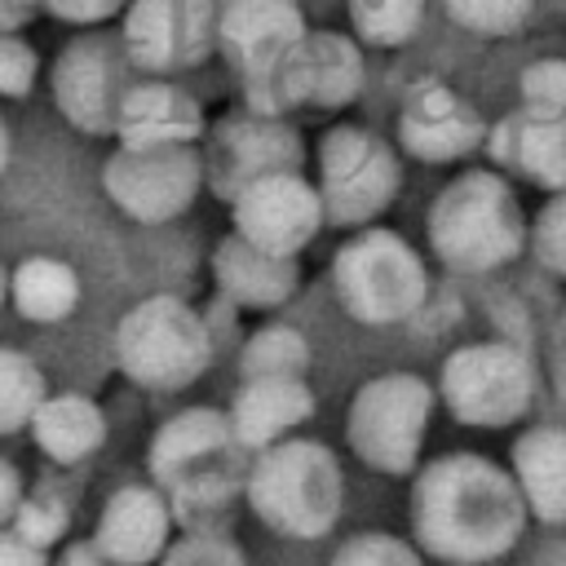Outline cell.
I'll return each mask as SVG.
<instances>
[{
  "label": "cell",
  "mask_w": 566,
  "mask_h": 566,
  "mask_svg": "<svg viewBox=\"0 0 566 566\" xmlns=\"http://www.w3.org/2000/svg\"><path fill=\"white\" fill-rule=\"evenodd\" d=\"M217 40L212 0H128L124 13V53L137 71L168 75L208 57Z\"/></svg>",
  "instance_id": "obj_13"
},
{
  "label": "cell",
  "mask_w": 566,
  "mask_h": 566,
  "mask_svg": "<svg viewBox=\"0 0 566 566\" xmlns=\"http://www.w3.org/2000/svg\"><path fill=\"white\" fill-rule=\"evenodd\" d=\"M363 88V53L349 35L336 31H310L296 49L287 97L292 106H314V111H336L349 106Z\"/></svg>",
  "instance_id": "obj_20"
},
{
  "label": "cell",
  "mask_w": 566,
  "mask_h": 566,
  "mask_svg": "<svg viewBox=\"0 0 566 566\" xmlns=\"http://www.w3.org/2000/svg\"><path fill=\"white\" fill-rule=\"evenodd\" d=\"M22 500H27V495H22V473L0 455V526L13 522V513H18Z\"/></svg>",
  "instance_id": "obj_38"
},
{
  "label": "cell",
  "mask_w": 566,
  "mask_h": 566,
  "mask_svg": "<svg viewBox=\"0 0 566 566\" xmlns=\"http://www.w3.org/2000/svg\"><path fill=\"white\" fill-rule=\"evenodd\" d=\"M398 155L358 124H336L318 146V195L336 226H371L398 195Z\"/></svg>",
  "instance_id": "obj_10"
},
{
  "label": "cell",
  "mask_w": 566,
  "mask_h": 566,
  "mask_svg": "<svg viewBox=\"0 0 566 566\" xmlns=\"http://www.w3.org/2000/svg\"><path fill=\"white\" fill-rule=\"evenodd\" d=\"M199 133H203V111L177 84L142 80L124 93L115 124L119 146H195Z\"/></svg>",
  "instance_id": "obj_22"
},
{
  "label": "cell",
  "mask_w": 566,
  "mask_h": 566,
  "mask_svg": "<svg viewBox=\"0 0 566 566\" xmlns=\"http://www.w3.org/2000/svg\"><path fill=\"white\" fill-rule=\"evenodd\" d=\"M212 4H217V9H221V4H230V0H212Z\"/></svg>",
  "instance_id": "obj_43"
},
{
  "label": "cell",
  "mask_w": 566,
  "mask_h": 566,
  "mask_svg": "<svg viewBox=\"0 0 566 566\" xmlns=\"http://www.w3.org/2000/svg\"><path fill=\"white\" fill-rule=\"evenodd\" d=\"M230 217H234V234L252 239L256 248L283 252V256H296L327 221L323 195L310 177H301V168L270 172L243 186L230 199Z\"/></svg>",
  "instance_id": "obj_14"
},
{
  "label": "cell",
  "mask_w": 566,
  "mask_h": 566,
  "mask_svg": "<svg viewBox=\"0 0 566 566\" xmlns=\"http://www.w3.org/2000/svg\"><path fill=\"white\" fill-rule=\"evenodd\" d=\"M172 522H177V513L159 486L128 482V486L111 491V500L102 504L93 544L119 566H150L172 544Z\"/></svg>",
  "instance_id": "obj_17"
},
{
  "label": "cell",
  "mask_w": 566,
  "mask_h": 566,
  "mask_svg": "<svg viewBox=\"0 0 566 566\" xmlns=\"http://www.w3.org/2000/svg\"><path fill=\"white\" fill-rule=\"evenodd\" d=\"M327 566H420V548L389 531H358L332 553Z\"/></svg>",
  "instance_id": "obj_29"
},
{
  "label": "cell",
  "mask_w": 566,
  "mask_h": 566,
  "mask_svg": "<svg viewBox=\"0 0 566 566\" xmlns=\"http://www.w3.org/2000/svg\"><path fill=\"white\" fill-rule=\"evenodd\" d=\"M57 566H119V562H111V557L88 539V544H71V548L57 557Z\"/></svg>",
  "instance_id": "obj_39"
},
{
  "label": "cell",
  "mask_w": 566,
  "mask_h": 566,
  "mask_svg": "<svg viewBox=\"0 0 566 566\" xmlns=\"http://www.w3.org/2000/svg\"><path fill=\"white\" fill-rule=\"evenodd\" d=\"M310 367V340L287 323H265L252 332V340L239 354V371L248 376H305Z\"/></svg>",
  "instance_id": "obj_27"
},
{
  "label": "cell",
  "mask_w": 566,
  "mask_h": 566,
  "mask_svg": "<svg viewBox=\"0 0 566 566\" xmlns=\"http://www.w3.org/2000/svg\"><path fill=\"white\" fill-rule=\"evenodd\" d=\"M66 522H71V513H66V504H62L57 495H27V500L18 504V513H13L9 526H13L22 539H31V544L53 548V544L66 535Z\"/></svg>",
  "instance_id": "obj_34"
},
{
  "label": "cell",
  "mask_w": 566,
  "mask_h": 566,
  "mask_svg": "<svg viewBox=\"0 0 566 566\" xmlns=\"http://www.w3.org/2000/svg\"><path fill=\"white\" fill-rule=\"evenodd\" d=\"M248 509L283 539H323L340 522L345 473L314 438H283L265 447L243 482Z\"/></svg>",
  "instance_id": "obj_4"
},
{
  "label": "cell",
  "mask_w": 566,
  "mask_h": 566,
  "mask_svg": "<svg viewBox=\"0 0 566 566\" xmlns=\"http://www.w3.org/2000/svg\"><path fill=\"white\" fill-rule=\"evenodd\" d=\"M44 4V0H0V31H18V22H27V13Z\"/></svg>",
  "instance_id": "obj_40"
},
{
  "label": "cell",
  "mask_w": 566,
  "mask_h": 566,
  "mask_svg": "<svg viewBox=\"0 0 566 566\" xmlns=\"http://www.w3.org/2000/svg\"><path fill=\"white\" fill-rule=\"evenodd\" d=\"M562 336H566V310H562Z\"/></svg>",
  "instance_id": "obj_42"
},
{
  "label": "cell",
  "mask_w": 566,
  "mask_h": 566,
  "mask_svg": "<svg viewBox=\"0 0 566 566\" xmlns=\"http://www.w3.org/2000/svg\"><path fill=\"white\" fill-rule=\"evenodd\" d=\"M212 279L243 310H279L296 292L301 265H296V256L256 248L252 239H243V234L230 230L212 248Z\"/></svg>",
  "instance_id": "obj_19"
},
{
  "label": "cell",
  "mask_w": 566,
  "mask_h": 566,
  "mask_svg": "<svg viewBox=\"0 0 566 566\" xmlns=\"http://www.w3.org/2000/svg\"><path fill=\"white\" fill-rule=\"evenodd\" d=\"M230 411L217 407H186L150 438V478L172 495V513L190 522V531H217L230 504Z\"/></svg>",
  "instance_id": "obj_3"
},
{
  "label": "cell",
  "mask_w": 566,
  "mask_h": 566,
  "mask_svg": "<svg viewBox=\"0 0 566 566\" xmlns=\"http://www.w3.org/2000/svg\"><path fill=\"white\" fill-rule=\"evenodd\" d=\"M9 155H13V137H9V124L0 119V172L9 168Z\"/></svg>",
  "instance_id": "obj_41"
},
{
  "label": "cell",
  "mask_w": 566,
  "mask_h": 566,
  "mask_svg": "<svg viewBox=\"0 0 566 566\" xmlns=\"http://www.w3.org/2000/svg\"><path fill=\"white\" fill-rule=\"evenodd\" d=\"M203 186V155L195 146H115L102 164L106 199L142 221L159 226L181 217Z\"/></svg>",
  "instance_id": "obj_11"
},
{
  "label": "cell",
  "mask_w": 566,
  "mask_h": 566,
  "mask_svg": "<svg viewBox=\"0 0 566 566\" xmlns=\"http://www.w3.org/2000/svg\"><path fill=\"white\" fill-rule=\"evenodd\" d=\"M115 358L133 385L146 389H186L212 363L208 323L172 292L137 301L115 327Z\"/></svg>",
  "instance_id": "obj_6"
},
{
  "label": "cell",
  "mask_w": 566,
  "mask_h": 566,
  "mask_svg": "<svg viewBox=\"0 0 566 566\" xmlns=\"http://www.w3.org/2000/svg\"><path fill=\"white\" fill-rule=\"evenodd\" d=\"M0 566H49V548L22 539L13 526H0Z\"/></svg>",
  "instance_id": "obj_37"
},
{
  "label": "cell",
  "mask_w": 566,
  "mask_h": 566,
  "mask_svg": "<svg viewBox=\"0 0 566 566\" xmlns=\"http://www.w3.org/2000/svg\"><path fill=\"white\" fill-rule=\"evenodd\" d=\"M124 66H133L124 44L115 49L102 35H80L57 53V62H53V102L66 115L71 128L93 133V137L115 133L124 93L133 88L124 80Z\"/></svg>",
  "instance_id": "obj_12"
},
{
  "label": "cell",
  "mask_w": 566,
  "mask_h": 566,
  "mask_svg": "<svg viewBox=\"0 0 566 566\" xmlns=\"http://www.w3.org/2000/svg\"><path fill=\"white\" fill-rule=\"evenodd\" d=\"M433 398L438 389L411 371H385L363 380L345 416L349 451L385 478H407L420 464Z\"/></svg>",
  "instance_id": "obj_8"
},
{
  "label": "cell",
  "mask_w": 566,
  "mask_h": 566,
  "mask_svg": "<svg viewBox=\"0 0 566 566\" xmlns=\"http://www.w3.org/2000/svg\"><path fill=\"white\" fill-rule=\"evenodd\" d=\"M522 111L539 119H566V62L544 57L522 71Z\"/></svg>",
  "instance_id": "obj_30"
},
{
  "label": "cell",
  "mask_w": 566,
  "mask_h": 566,
  "mask_svg": "<svg viewBox=\"0 0 566 566\" xmlns=\"http://www.w3.org/2000/svg\"><path fill=\"white\" fill-rule=\"evenodd\" d=\"M62 22H75V27H93V22H106L111 13L124 9V0H44Z\"/></svg>",
  "instance_id": "obj_36"
},
{
  "label": "cell",
  "mask_w": 566,
  "mask_h": 566,
  "mask_svg": "<svg viewBox=\"0 0 566 566\" xmlns=\"http://www.w3.org/2000/svg\"><path fill=\"white\" fill-rule=\"evenodd\" d=\"M486 146L504 177H522L548 195L566 186V119H539L517 111L491 128Z\"/></svg>",
  "instance_id": "obj_21"
},
{
  "label": "cell",
  "mask_w": 566,
  "mask_h": 566,
  "mask_svg": "<svg viewBox=\"0 0 566 566\" xmlns=\"http://www.w3.org/2000/svg\"><path fill=\"white\" fill-rule=\"evenodd\" d=\"M486 137L478 111L447 84L424 80L407 93L398 111V146L420 164H451L478 150Z\"/></svg>",
  "instance_id": "obj_16"
},
{
  "label": "cell",
  "mask_w": 566,
  "mask_h": 566,
  "mask_svg": "<svg viewBox=\"0 0 566 566\" xmlns=\"http://www.w3.org/2000/svg\"><path fill=\"white\" fill-rule=\"evenodd\" d=\"M509 469L522 486L531 517L562 526L566 522V429L562 424H535V429L517 433Z\"/></svg>",
  "instance_id": "obj_23"
},
{
  "label": "cell",
  "mask_w": 566,
  "mask_h": 566,
  "mask_svg": "<svg viewBox=\"0 0 566 566\" xmlns=\"http://www.w3.org/2000/svg\"><path fill=\"white\" fill-rule=\"evenodd\" d=\"M159 566H248L243 548L221 531H186L159 557Z\"/></svg>",
  "instance_id": "obj_32"
},
{
  "label": "cell",
  "mask_w": 566,
  "mask_h": 566,
  "mask_svg": "<svg viewBox=\"0 0 566 566\" xmlns=\"http://www.w3.org/2000/svg\"><path fill=\"white\" fill-rule=\"evenodd\" d=\"M314 416V389L305 376H248L230 402V429L239 447H274L296 438V429Z\"/></svg>",
  "instance_id": "obj_18"
},
{
  "label": "cell",
  "mask_w": 566,
  "mask_h": 566,
  "mask_svg": "<svg viewBox=\"0 0 566 566\" xmlns=\"http://www.w3.org/2000/svg\"><path fill=\"white\" fill-rule=\"evenodd\" d=\"M35 447L57 464H80L106 442V416L84 394H49L31 416Z\"/></svg>",
  "instance_id": "obj_24"
},
{
  "label": "cell",
  "mask_w": 566,
  "mask_h": 566,
  "mask_svg": "<svg viewBox=\"0 0 566 566\" xmlns=\"http://www.w3.org/2000/svg\"><path fill=\"white\" fill-rule=\"evenodd\" d=\"M442 407L469 429H509L535 402V367L509 340H469L438 371Z\"/></svg>",
  "instance_id": "obj_9"
},
{
  "label": "cell",
  "mask_w": 566,
  "mask_h": 566,
  "mask_svg": "<svg viewBox=\"0 0 566 566\" xmlns=\"http://www.w3.org/2000/svg\"><path fill=\"white\" fill-rule=\"evenodd\" d=\"M35 49L18 31H0V97H27L35 84Z\"/></svg>",
  "instance_id": "obj_35"
},
{
  "label": "cell",
  "mask_w": 566,
  "mask_h": 566,
  "mask_svg": "<svg viewBox=\"0 0 566 566\" xmlns=\"http://www.w3.org/2000/svg\"><path fill=\"white\" fill-rule=\"evenodd\" d=\"M420 13H424V0H349L354 31L371 49L407 44L420 27Z\"/></svg>",
  "instance_id": "obj_28"
},
{
  "label": "cell",
  "mask_w": 566,
  "mask_h": 566,
  "mask_svg": "<svg viewBox=\"0 0 566 566\" xmlns=\"http://www.w3.org/2000/svg\"><path fill=\"white\" fill-rule=\"evenodd\" d=\"M305 35V18L292 0H230L217 9V44L234 57L248 106L261 115L292 111L287 80Z\"/></svg>",
  "instance_id": "obj_7"
},
{
  "label": "cell",
  "mask_w": 566,
  "mask_h": 566,
  "mask_svg": "<svg viewBox=\"0 0 566 566\" xmlns=\"http://www.w3.org/2000/svg\"><path fill=\"white\" fill-rule=\"evenodd\" d=\"M287 168H301V142L279 115L261 111L226 115L203 150V177L217 186L221 199H234L243 186Z\"/></svg>",
  "instance_id": "obj_15"
},
{
  "label": "cell",
  "mask_w": 566,
  "mask_h": 566,
  "mask_svg": "<svg viewBox=\"0 0 566 566\" xmlns=\"http://www.w3.org/2000/svg\"><path fill=\"white\" fill-rule=\"evenodd\" d=\"M424 230L433 256L460 274H491L509 265L531 239V226L509 177L491 168H469L451 177L433 195Z\"/></svg>",
  "instance_id": "obj_2"
},
{
  "label": "cell",
  "mask_w": 566,
  "mask_h": 566,
  "mask_svg": "<svg viewBox=\"0 0 566 566\" xmlns=\"http://www.w3.org/2000/svg\"><path fill=\"white\" fill-rule=\"evenodd\" d=\"M531 248L544 270L566 279V186L548 195V203L531 221Z\"/></svg>",
  "instance_id": "obj_33"
},
{
  "label": "cell",
  "mask_w": 566,
  "mask_h": 566,
  "mask_svg": "<svg viewBox=\"0 0 566 566\" xmlns=\"http://www.w3.org/2000/svg\"><path fill=\"white\" fill-rule=\"evenodd\" d=\"M9 296L27 323H62L80 305V274L62 256H27L9 279Z\"/></svg>",
  "instance_id": "obj_25"
},
{
  "label": "cell",
  "mask_w": 566,
  "mask_h": 566,
  "mask_svg": "<svg viewBox=\"0 0 566 566\" xmlns=\"http://www.w3.org/2000/svg\"><path fill=\"white\" fill-rule=\"evenodd\" d=\"M447 13L464 27V31H478V35H509L526 22L531 4L535 0H442Z\"/></svg>",
  "instance_id": "obj_31"
},
{
  "label": "cell",
  "mask_w": 566,
  "mask_h": 566,
  "mask_svg": "<svg viewBox=\"0 0 566 566\" xmlns=\"http://www.w3.org/2000/svg\"><path fill=\"white\" fill-rule=\"evenodd\" d=\"M332 292L354 323L394 327L424 305L429 274L420 252L402 234L385 226H363L332 256Z\"/></svg>",
  "instance_id": "obj_5"
},
{
  "label": "cell",
  "mask_w": 566,
  "mask_h": 566,
  "mask_svg": "<svg viewBox=\"0 0 566 566\" xmlns=\"http://www.w3.org/2000/svg\"><path fill=\"white\" fill-rule=\"evenodd\" d=\"M49 398L44 371L13 345H0V438L31 429L35 407Z\"/></svg>",
  "instance_id": "obj_26"
},
{
  "label": "cell",
  "mask_w": 566,
  "mask_h": 566,
  "mask_svg": "<svg viewBox=\"0 0 566 566\" xmlns=\"http://www.w3.org/2000/svg\"><path fill=\"white\" fill-rule=\"evenodd\" d=\"M526 500L513 469L455 451L438 455L416 473L411 486V535L416 548L451 562V566H482L504 557L526 531Z\"/></svg>",
  "instance_id": "obj_1"
}]
</instances>
